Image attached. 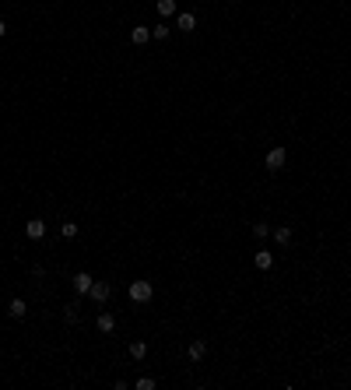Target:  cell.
Wrapping results in <instances>:
<instances>
[{"label": "cell", "instance_id": "4fadbf2b", "mask_svg": "<svg viewBox=\"0 0 351 390\" xmlns=\"http://www.w3.org/2000/svg\"><path fill=\"white\" fill-rule=\"evenodd\" d=\"M155 7H158V14H162V18H172V14H176V0H158Z\"/></svg>", "mask_w": 351, "mask_h": 390}, {"label": "cell", "instance_id": "ffe728a7", "mask_svg": "<svg viewBox=\"0 0 351 390\" xmlns=\"http://www.w3.org/2000/svg\"><path fill=\"white\" fill-rule=\"evenodd\" d=\"M4 35H7V21L0 18V39H4Z\"/></svg>", "mask_w": 351, "mask_h": 390}, {"label": "cell", "instance_id": "30bf717a", "mask_svg": "<svg viewBox=\"0 0 351 390\" xmlns=\"http://www.w3.org/2000/svg\"><path fill=\"white\" fill-rule=\"evenodd\" d=\"M95 327H98L102 334H109V330L116 327V316H113V313H98V320H95Z\"/></svg>", "mask_w": 351, "mask_h": 390}, {"label": "cell", "instance_id": "e0dca14e", "mask_svg": "<svg viewBox=\"0 0 351 390\" xmlns=\"http://www.w3.org/2000/svg\"><path fill=\"white\" fill-rule=\"evenodd\" d=\"M253 235H257V239H267V235H271V225H267V222H257V225H253Z\"/></svg>", "mask_w": 351, "mask_h": 390}, {"label": "cell", "instance_id": "277c9868", "mask_svg": "<svg viewBox=\"0 0 351 390\" xmlns=\"http://www.w3.org/2000/svg\"><path fill=\"white\" fill-rule=\"evenodd\" d=\"M25 235H28V239H35V242H39V239H46V222H42V218H32V222L25 225Z\"/></svg>", "mask_w": 351, "mask_h": 390}, {"label": "cell", "instance_id": "5bb4252c", "mask_svg": "<svg viewBox=\"0 0 351 390\" xmlns=\"http://www.w3.org/2000/svg\"><path fill=\"white\" fill-rule=\"evenodd\" d=\"M144 355H147V341H134V345H130V359H144Z\"/></svg>", "mask_w": 351, "mask_h": 390}, {"label": "cell", "instance_id": "52a82bcc", "mask_svg": "<svg viewBox=\"0 0 351 390\" xmlns=\"http://www.w3.org/2000/svg\"><path fill=\"white\" fill-rule=\"evenodd\" d=\"M176 28H179V32H193V28H197V18H193L190 11H183V14L176 18Z\"/></svg>", "mask_w": 351, "mask_h": 390}, {"label": "cell", "instance_id": "ac0fdd59", "mask_svg": "<svg viewBox=\"0 0 351 390\" xmlns=\"http://www.w3.org/2000/svg\"><path fill=\"white\" fill-rule=\"evenodd\" d=\"M151 39H169V25H155L151 28Z\"/></svg>", "mask_w": 351, "mask_h": 390}, {"label": "cell", "instance_id": "8992f818", "mask_svg": "<svg viewBox=\"0 0 351 390\" xmlns=\"http://www.w3.org/2000/svg\"><path fill=\"white\" fill-rule=\"evenodd\" d=\"M25 313H28V303H25V299H11V303H7V316H14V320H21Z\"/></svg>", "mask_w": 351, "mask_h": 390}, {"label": "cell", "instance_id": "2e32d148", "mask_svg": "<svg viewBox=\"0 0 351 390\" xmlns=\"http://www.w3.org/2000/svg\"><path fill=\"white\" fill-rule=\"evenodd\" d=\"M77 310H81L77 303H67V306H64V320H67V323H74V320H77Z\"/></svg>", "mask_w": 351, "mask_h": 390}, {"label": "cell", "instance_id": "d6986e66", "mask_svg": "<svg viewBox=\"0 0 351 390\" xmlns=\"http://www.w3.org/2000/svg\"><path fill=\"white\" fill-rule=\"evenodd\" d=\"M134 387H137V390H155V380H151V376H140Z\"/></svg>", "mask_w": 351, "mask_h": 390}, {"label": "cell", "instance_id": "ba28073f", "mask_svg": "<svg viewBox=\"0 0 351 390\" xmlns=\"http://www.w3.org/2000/svg\"><path fill=\"white\" fill-rule=\"evenodd\" d=\"M253 264H257V271H271V267H274V253H267V250H260V253L253 257Z\"/></svg>", "mask_w": 351, "mask_h": 390}, {"label": "cell", "instance_id": "7a4b0ae2", "mask_svg": "<svg viewBox=\"0 0 351 390\" xmlns=\"http://www.w3.org/2000/svg\"><path fill=\"white\" fill-rule=\"evenodd\" d=\"M70 285H74V292H77V296H88V292H91V285H95V278H91L88 271H77Z\"/></svg>", "mask_w": 351, "mask_h": 390}, {"label": "cell", "instance_id": "9a60e30c", "mask_svg": "<svg viewBox=\"0 0 351 390\" xmlns=\"http://www.w3.org/2000/svg\"><path fill=\"white\" fill-rule=\"evenodd\" d=\"M60 232H64V239H74L81 229H77V222H64V225H60Z\"/></svg>", "mask_w": 351, "mask_h": 390}, {"label": "cell", "instance_id": "3957f363", "mask_svg": "<svg viewBox=\"0 0 351 390\" xmlns=\"http://www.w3.org/2000/svg\"><path fill=\"white\" fill-rule=\"evenodd\" d=\"M284 162H288V152H284V148H271V152H267V169H271V172H281Z\"/></svg>", "mask_w": 351, "mask_h": 390}, {"label": "cell", "instance_id": "5b68a950", "mask_svg": "<svg viewBox=\"0 0 351 390\" xmlns=\"http://www.w3.org/2000/svg\"><path fill=\"white\" fill-rule=\"evenodd\" d=\"M88 296H91L95 303H109V296H113V288H109V281H95Z\"/></svg>", "mask_w": 351, "mask_h": 390}, {"label": "cell", "instance_id": "9c48e42d", "mask_svg": "<svg viewBox=\"0 0 351 390\" xmlns=\"http://www.w3.org/2000/svg\"><path fill=\"white\" fill-rule=\"evenodd\" d=\"M186 355H190V359H193V362H200V359H204V355H208V345H204V341H200V337H197V341H190V348H186Z\"/></svg>", "mask_w": 351, "mask_h": 390}, {"label": "cell", "instance_id": "7c38bea8", "mask_svg": "<svg viewBox=\"0 0 351 390\" xmlns=\"http://www.w3.org/2000/svg\"><path fill=\"white\" fill-rule=\"evenodd\" d=\"M274 239H278V246H288V242H291V225H278V229H274Z\"/></svg>", "mask_w": 351, "mask_h": 390}, {"label": "cell", "instance_id": "6da1fadb", "mask_svg": "<svg viewBox=\"0 0 351 390\" xmlns=\"http://www.w3.org/2000/svg\"><path fill=\"white\" fill-rule=\"evenodd\" d=\"M130 299L134 303H151L155 299V285L151 281H130Z\"/></svg>", "mask_w": 351, "mask_h": 390}, {"label": "cell", "instance_id": "8fae6325", "mask_svg": "<svg viewBox=\"0 0 351 390\" xmlns=\"http://www.w3.org/2000/svg\"><path fill=\"white\" fill-rule=\"evenodd\" d=\"M130 39H134V46H144V42L151 39V28H147V25H137V28L130 32Z\"/></svg>", "mask_w": 351, "mask_h": 390}]
</instances>
